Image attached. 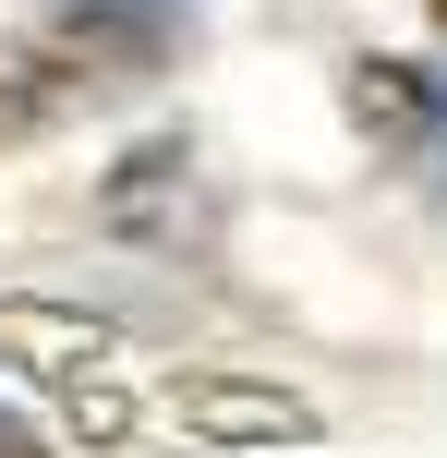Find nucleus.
Wrapping results in <instances>:
<instances>
[{"label":"nucleus","instance_id":"nucleus-4","mask_svg":"<svg viewBox=\"0 0 447 458\" xmlns=\"http://www.w3.org/2000/svg\"><path fill=\"white\" fill-rule=\"evenodd\" d=\"M97 217L182 253V229H206V217H193V145H133V157L109 169V193H97Z\"/></svg>","mask_w":447,"mask_h":458},{"label":"nucleus","instance_id":"nucleus-7","mask_svg":"<svg viewBox=\"0 0 447 458\" xmlns=\"http://www.w3.org/2000/svg\"><path fill=\"white\" fill-rule=\"evenodd\" d=\"M435 24H447V0H435Z\"/></svg>","mask_w":447,"mask_h":458},{"label":"nucleus","instance_id":"nucleus-6","mask_svg":"<svg viewBox=\"0 0 447 458\" xmlns=\"http://www.w3.org/2000/svg\"><path fill=\"white\" fill-rule=\"evenodd\" d=\"M0 458H48V446H37V435H24V422H0Z\"/></svg>","mask_w":447,"mask_h":458},{"label":"nucleus","instance_id":"nucleus-1","mask_svg":"<svg viewBox=\"0 0 447 458\" xmlns=\"http://www.w3.org/2000/svg\"><path fill=\"white\" fill-rule=\"evenodd\" d=\"M37 24H48L61 61L97 72V85H145V72H169L182 37H193L182 0H37Z\"/></svg>","mask_w":447,"mask_h":458},{"label":"nucleus","instance_id":"nucleus-2","mask_svg":"<svg viewBox=\"0 0 447 458\" xmlns=\"http://www.w3.org/2000/svg\"><path fill=\"white\" fill-rule=\"evenodd\" d=\"M339 97H351V121L387 145V157H411V169L447 182V85H435L424 61H351Z\"/></svg>","mask_w":447,"mask_h":458},{"label":"nucleus","instance_id":"nucleus-3","mask_svg":"<svg viewBox=\"0 0 447 458\" xmlns=\"http://www.w3.org/2000/svg\"><path fill=\"white\" fill-rule=\"evenodd\" d=\"M169 411H182L193 435H218V446H303V435H314V398L254 386V374H182Z\"/></svg>","mask_w":447,"mask_h":458},{"label":"nucleus","instance_id":"nucleus-5","mask_svg":"<svg viewBox=\"0 0 447 458\" xmlns=\"http://www.w3.org/2000/svg\"><path fill=\"white\" fill-rule=\"evenodd\" d=\"M24 121H37V97L13 85V48H0V133H24Z\"/></svg>","mask_w":447,"mask_h":458}]
</instances>
